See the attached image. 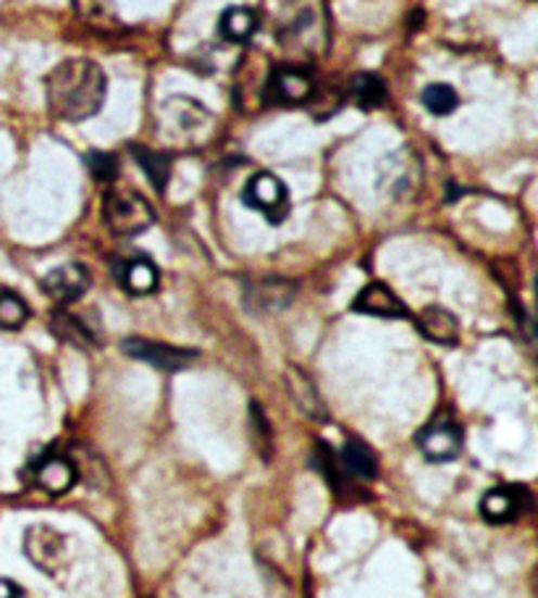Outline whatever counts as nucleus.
<instances>
[{"label":"nucleus","mask_w":538,"mask_h":598,"mask_svg":"<svg viewBox=\"0 0 538 598\" xmlns=\"http://www.w3.org/2000/svg\"><path fill=\"white\" fill-rule=\"evenodd\" d=\"M48 109L64 122H87L98 116L108 92L105 72L90 59H68L48 74Z\"/></svg>","instance_id":"1"},{"label":"nucleus","mask_w":538,"mask_h":598,"mask_svg":"<svg viewBox=\"0 0 538 598\" xmlns=\"http://www.w3.org/2000/svg\"><path fill=\"white\" fill-rule=\"evenodd\" d=\"M103 216L108 229L118 237H137L153 226L155 213L140 192L134 189H111L105 194Z\"/></svg>","instance_id":"2"},{"label":"nucleus","mask_w":538,"mask_h":598,"mask_svg":"<svg viewBox=\"0 0 538 598\" xmlns=\"http://www.w3.org/2000/svg\"><path fill=\"white\" fill-rule=\"evenodd\" d=\"M242 200H245V205L253 207V211L262 213L266 220H271V224H281V220H286V216H290V192H286L284 181H281L279 176L268 171L255 174L253 179L247 181Z\"/></svg>","instance_id":"3"},{"label":"nucleus","mask_w":538,"mask_h":598,"mask_svg":"<svg viewBox=\"0 0 538 598\" xmlns=\"http://www.w3.org/2000/svg\"><path fill=\"white\" fill-rule=\"evenodd\" d=\"M418 446L431 462H452L462 449V431L449 415H439L418 433Z\"/></svg>","instance_id":"4"},{"label":"nucleus","mask_w":538,"mask_h":598,"mask_svg":"<svg viewBox=\"0 0 538 598\" xmlns=\"http://www.w3.org/2000/svg\"><path fill=\"white\" fill-rule=\"evenodd\" d=\"M124 352L134 357V360L153 365L155 370H166V373H177V370L187 368L197 357V352L192 349H179V346L150 342V339H127Z\"/></svg>","instance_id":"5"},{"label":"nucleus","mask_w":538,"mask_h":598,"mask_svg":"<svg viewBox=\"0 0 538 598\" xmlns=\"http://www.w3.org/2000/svg\"><path fill=\"white\" fill-rule=\"evenodd\" d=\"M530 509V494L525 486H497L486 491L484 499H481V514L486 522L494 525H504L523 518Z\"/></svg>","instance_id":"6"},{"label":"nucleus","mask_w":538,"mask_h":598,"mask_svg":"<svg viewBox=\"0 0 538 598\" xmlns=\"http://www.w3.org/2000/svg\"><path fill=\"white\" fill-rule=\"evenodd\" d=\"M297 297V283L286 279H262L249 281L245 287V305L247 310L258 315H271L290 307Z\"/></svg>","instance_id":"7"},{"label":"nucleus","mask_w":538,"mask_h":598,"mask_svg":"<svg viewBox=\"0 0 538 598\" xmlns=\"http://www.w3.org/2000/svg\"><path fill=\"white\" fill-rule=\"evenodd\" d=\"M24 551L40 570L55 572L66 557V538L50 525H33L24 535Z\"/></svg>","instance_id":"8"},{"label":"nucleus","mask_w":538,"mask_h":598,"mask_svg":"<svg viewBox=\"0 0 538 598\" xmlns=\"http://www.w3.org/2000/svg\"><path fill=\"white\" fill-rule=\"evenodd\" d=\"M316 94V81L303 68H279L268 81V100L281 105H303Z\"/></svg>","instance_id":"9"},{"label":"nucleus","mask_w":538,"mask_h":598,"mask_svg":"<svg viewBox=\"0 0 538 598\" xmlns=\"http://www.w3.org/2000/svg\"><path fill=\"white\" fill-rule=\"evenodd\" d=\"M90 289V273H87L85 266L79 263H68V266L53 268L42 279V292L48 294L50 300L61 302V305H72Z\"/></svg>","instance_id":"10"},{"label":"nucleus","mask_w":538,"mask_h":598,"mask_svg":"<svg viewBox=\"0 0 538 598\" xmlns=\"http://www.w3.org/2000/svg\"><path fill=\"white\" fill-rule=\"evenodd\" d=\"M35 483L53 496L66 494L77 483V465L59 451H46L35 462Z\"/></svg>","instance_id":"11"},{"label":"nucleus","mask_w":538,"mask_h":598,"mask_svg":"<svg viewBox=\"0 0 538 598\" xmlns=\"http://www.w3.org/2000/svg\"><path fill=\"white\" fill-rule=\"evenodd\" d=\"M353 310L362 315H375V318H408L405 302L389 287H384V283H368L358 297H355Z\"/></svg>","instance_id":"12"},{"label":"nucleus","mask_w":538,"mask_h":598,"mask_svg":"<svg viewBox=\"0 0 538 598\" xmlns=\"http://www.w3.org/2000/svg\"><path fill=\"white\" fill-rule=\"evenodd\" d=\"M164 122H168L166 126H171L177 135H190L210 122V113L192 98H171L164 105Z\"/></svg>","instance_id":"13"},{"label":"nucleus","mask_w":538,"mask_h":598,"mask_svg":"<svg viewBox=\"0 0 538 598\" xmlns=\"http://www.w3.org/2000/svg\"><path fill=\"white\" fill-rule=\"evenodd\" d=\"M418 329L428 342L441 344V346H454L460 339V323L449 310H444L439 305H431L418 315Z\"/></svg>","instance_id":"14"},{"label":"nucleus","mask_w":538,"mask_h":598,"mask_svg":"<svg viewBox=\"0 0 538 598\" xmlns=\"http://www.w3.org/2000/svg\"><path fill=\"white\" fill-rule=\"evenodd\" d=\"M340 462L347 475L358 478V481H373L379 475V459H375L373 449L360 438H349L344 444Z\"/></svg>","instance_id":"15"},{"label":"nucleus","mask_w":538,"mask_h":598,"mask_svg":"<svg viewBox=\"0 0 538 598\" xmlns=\"http://www.w3.org/2000/svg\"><path fill=\"white\" fill-rule=\"evenodd\" d=\"M118 279H121V287L129 294H137V297H145V294H153L158 289V270L148 257H134V260L124 263L121 270H118Z\"/></svg>","instance_id":"16"},{"label":"nucleus","mask_w":538,"mask_h":598,"mask_svg":"<svg viewBox=\"0 0 538 598\" xmlns=\"http://www.w3.org/2000/svg\"><path fill=\"white\" fill-rule=\"evenodd\" d=\"M286 386H290V394L294 396V402H297L299 409H303L305 415H310V418H316V420L329 418L321 394L316 392V386H312V381L303 373V370L290 368V373H286Z\"/></svg>","instance_id":"17"},{"label":"nucleus","mask_w":538,"mask_h":598,"mask_svg":"<svg viewBox=\"0 0 538 598\" xmlns=\"http://www.w3.org/2000/svg\"><path fill=\"white\" fill-rule=\"evenodd\" d=\"M218 29H221L223 40L242 46V42L253 40V35L258 31V14L245 5H234V9L223 11Z\"/></svg>","instance_id":"18"},{"label":"nucleus","mask_w":538,"mask_h":598,"mask_svg":"<svg viewBox=\"0 0 538 598\" xmlns=\"http://www.w3.org/2000/svg\"><path fill=\"white\" fill-rule=\"evenodd\" d=\"M349 98L362 111L381 109L386 103V85L375 74H358V77L349 81Z\"/></svg>","instance_id":"19"},{"label":"nucleus","mask_w":538,"mask_h":598,"mask_svg":"<svg viewBox=\"0 0 538 598\" xmlns=\"http://www.w3.org/2000/svg\"><path fill=\"white\" fill-rule=\"evenodd\" d=\"M312 465L321 470V475L326 478V483L336 491V494H344V491H347V483L353 486L355 478L344 472L342 462L334 457V451H331L326 444H318V451H316V457H312Z\"/></svg>","instance_id":"20"},{"label":"nucleus","mask_w":538,"mask_h":598,"mask_svg":"<svg viewBox=\"0 0 538 598\" xmlns=\"http://www.w3.org/2000/svg\"><path fill=\"white\" fill-rule=\"evenodd\" d=\"M50 329H53V333L59 339H64V342L74 344V346H82V349H87V346H92V333L85 329L82 323H79L74 315L68 313H55L53 320H50Z\"/></svg>","instance_id":"21"},{"label":"nucleus","mask_w":538,"mask_h":598,"mask_svg":"<svg viewBox=\"0 0 538 598\" xmlns=\"http://www.w3.org/2000/svg\"><path fill=\"white\" fill-rule=\"evenodd\" d=\"M134 153L137 161H140L142 171L150 176V181H153V187L158 189V192H164L168 174H171V166H168V157L164 153H155V150L148 148H134L131 150Z\"/></svg>","instance_id":"22"},{"label":"nucleus","mask_w":538,"mask_h":598,"mask_svg":"<svg viewBox=\"0 0 538 598\" xmlns=\"http://www.w3.org/2000/svg\"><path fill=\"white\" fill-rule=\"evenodd\" d=\"M423 105L425 111L434 116H449L460 105V94H457L449 85H428L423 90Z\"/></svg>","instance_id":"23"},{"label":"nucleus","mask_w":538,"mask_h":598,"mask_svg":"<svg viewBox=\"0 0 538 598\" xmlns=\"http://www.w3.org/2000/svg\"><path fill=\"white\" fill-rule=\"evenodd\" d=\"M27 318H29L27 302L18 297V294H11V292L0 294V329L5 331L22 329V326L27 323Z\"/></svg>","instance_id":"24"},{"label":"nucleus","mask_w":538,"mask_h":598,"mask_svg":"<svg viewBox=\"0 0 538 598\" xmlns=\"http://www.w3.org/2000/svg\"><path fill=\"white\" fill-rule=\"evenodd\" d=\"M90 171L92 176H95L98 181H114L116 174H118V161L114 155L108 153H95L90 155Z\"/></svg>","instance_id":"25"},{"label":"nucleus","mask_w":538,"mask_h":598,"mask_svg":"<svg viewBox=\"0 0 538 598\" xmlns=\"http://www.w3.org/2000/svg\"><path fill=\"white\" fill-rule=\"evenodd\" d=\"M0 598H24V594L16 583L0 581Z\"/></svg>","instance_id":"26"},{"label":"nucleus","mask_w":538,"mask_h":598,"mask_svg":"<svg viewBox=\"0 0 538 598\" xmlns=\"http://www.w3.org/2000/svg\"><path fill=\"white\" fill-rule=\"evenodd\" d=\"M148 598H150V596H148Z\"/></svg>","instance_id":"27"}]
</instances>
